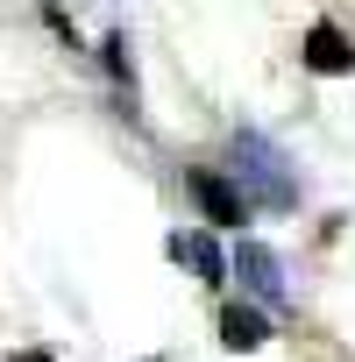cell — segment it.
<instances>
[{
	"mask_svg": "<svg viewBox=\"0 0 355 362\" xmlns=\"http://www.w3.org/2000/svg\"><path fill=\"white\" fill-rule=\"evenodd\" d=\"M235 192H242L249 206H270V214H291V206H298V177L284 170L277 142L256 135V128L235 135Z\"/></svg>",
	"mask_w": 355,
	"mask_h": 362,
	"instance_id": "obj_1",
	"label": "cell"
},
{
	"mask_svg": "<svg viewBox=\"0 0 355 362\" xmlns=\"http://www.w3.org/2000/svg\"><path fill=\"white\" fill-rule=\"evenodd\" d=\"M228 270H235V277H242V284H249V291H256L263 305H284V263H277V256H270L263 242H242Z\"/></svg>",
	"mask_w": 355,
	"mask_h": 362,
	"instance_id": "obj_2",
	"label": "cell"
},
{
	"mask_svg": "<svg viewBox=\"0 0 355 362\" xmlns=\"http://www.w3.org/2000/svg\"><path fill=\"white\" fill-rule=\"evenodd\" d=\"M192 199H199V214H206L214 228H235V221L249 214V199L228 185V177H214V170H192Z\"/></svg>",
	"mask_w": 355,
	"mask_h": 362,
	"instance_id": "obj_3",
	"label": "cell"
},
{
	"mask_svg": "<svg viewBox=\"0 0 355 362\" xmlns=\"http://www.w3.org/2000/svg\"><path fill=\"white\" fill-rule=\"evenodd\" d=\"M305 64H313L320 78H341V71H355V50H348V36H341L334 22H313V29H305Z\"/></svg>",
	"mask_w": 355,
	"mask_h": 362,
	"instance_id": "obj_4",
	"label": "cell"
},
{
	"mask_svg": "<svg viewBox=\"0 0 355 362\" xmlns=\"http://www.w3.org/2000/svg\"><path fill=\"white\" fill-rule=\"evenodd\" d=\"M170 256H178V263H192L206 284H221V277H228V256L214 249V235H170Z\"/></svg>",
	"mask_w": 355,
	"mask_h": 362,
	"instance_id": "obj_5",
	"label": "cell"
},
{
	"mask_svg": "<svg viewBox=\"0 0 355 362\" xmlns=\"http://www.w3.org/2000/svg\"><path fill=\"white\" fill-rule=\"evenodd\" d=\"M221 341H228L235 355H249V348H263V341H270V320H263V313H249V305H228V313H221Z\"/></svg>",
	"mask_w": 355,
	"mask_h": 362,
	"instance_id": "obj_6",
	"label": "cell"
},
{
	"mask_svg": "<svg viewBox=\"0 0 355 362\" xmlns=\"http://www.w3.org/2000/svg\"><path fill=\"white\" fill-rule=\"evenodd\" d=\"M15 362H50V355H43V348H29V355H15Z\"/></svg>",
	"mask_w": 355,
	"mask_h": 362,
	"instance_id": "obj_7",
	"label": "cell"
}]
</instances>
